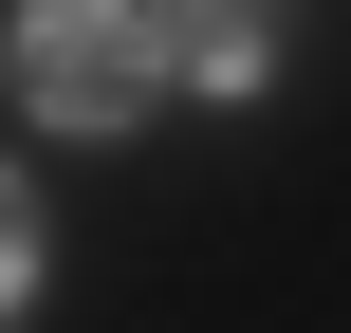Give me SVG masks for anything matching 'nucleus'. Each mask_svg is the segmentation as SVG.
Instances as JSON below:
<instances>
[{"label": "nucleus", "mask_w": 351, "mask_h": 333, "mask_svg": "<svg viewBox=\"0 0 351 333\" xmlns=\"http://www.w3.org/2000/svg\"><path fill=\"white\" fill-rule=\"evenodd\" d=\"M148 37H167V74H204V93H259V74H278V0H167Z\"/></svg>", "instance_id": "nucleus-2"}, {"label": "nucleus", "mask_w": 351, "mask_h": 333, "mask_svg": "<svg viewBox=\"0 0 351 333\" xmlns=\"http://www.w3.org/2000/svg\"><path fill=\"white\" fill-rule=\"evenodd\" d=\"M37 297V204H19V167H0V315Z\"/></svg>", "instance_id": "nucleus-3"}, {"label": "nucleus", "mask_w": 351, "mask_h": 333, "mask_svg": "<svg viewBox=\"0 0 351 333\" xmlns=\"http://www.w3.org/2000/svg\"><path fill=\"white\" fill-rule=\"evenodd\" d=\"M0 74H19V111H37V130H130V111H148V74H167V37H148V0H19Z\"/></svg>", "instance_id": "nucleus-1"}]
</instances>
